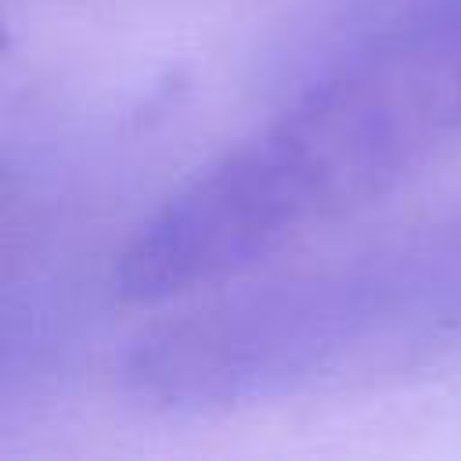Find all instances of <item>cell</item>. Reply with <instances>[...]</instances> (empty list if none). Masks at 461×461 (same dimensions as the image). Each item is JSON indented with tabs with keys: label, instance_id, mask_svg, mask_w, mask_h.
Wrapping results in <instances>:
<instances>
[{
	"label": "cell",
	"instance_id": "obj_1",
	"mask_svg": "<svg viewBox=\"0 0 461 461\" xmlns=\"http://www.w3.org/2000/svg\"><path fill=\"white\" fill-rule=\"evenodd\" d=\"M461 140V0L382 29L169 194L119 256L130 303L227 285L389 198Z\"/></svg>",
	"mask_w": 461,
	"mask_h": 461
},
{
	"label": "cell",
	"instance_id": "obj_2",
	"mask_svg": "<svg viewBox=\"0 0 461 461\" xmlns=\"http://www.w3.org/2000/svg\"><path fill=\"white\" fill-rule=\"evenodd\" d=\"M461 346V205L148 328L122 385L209 414L367 385Z\"/></svg>",
	"mask_w": 461,
	"mask_h": 461
}]
</instances>
